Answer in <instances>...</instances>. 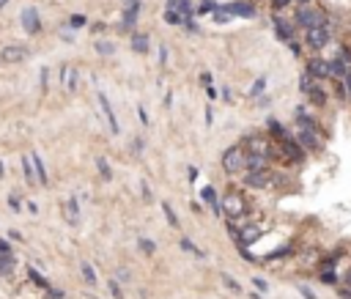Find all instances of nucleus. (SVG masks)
<instances>
[{
  "instance_id": "1",
  "label": "nucleus",
  "mask_w": 351,
  "mask_h": 299,
  "mask_svg": "<svg viewBox=\"0 0 351 299\" xmlns=\"http://www.w3.org/2000/svg\"><path fill=\"white\" fill-rule=\"evenodd\" d=\"M222 170H225L228 176H236V173L247 170V151H244V146L225 148V154H222Z\"/></svg>"
},
{
  "instance_id": "2",
  "label": "nucleus",
  "mask_w": 351,
  "mask_h": 299,
  "mask_svg": "<svg viewBox=\"0 0 351 299\" xmlns=\"http://www.w3.org/2000/svg\"><path fill=\"white\" fill-rule=\"evenodd\" d=\"M326 22V14L321 9H316V6H302V9H297V14H294V25L302 28V30H310V28H318Z\"/></svg>"
},
{
  "instance_id": "3",
  "label": "nucleus",
  "mask_w": 351,
  "mask_h": 299,
  "mask_svg": "<svg viewBox=\"0 0 351 299\" xmlns=\"http://www.w3.org/2000/svg\"><path fill=\"white\" fill-rule=\"evenodd\" d=\"M220 206H222V214H225L228 220H242L244 211H247V201H244L242 192L230 190V192H225V198H222Z\"/></svg>"
},
{
  "instance_id": "4",
  "label": "nucleus",
  "mask_w": 351,
  "mask_h": 299,
  "mask_svg": "<svg viewBox=\"0 0 351 299\" xmlns=\"http://www.w3.org/2000/svg\"><path fill=\"white\" fill-rule=\"evenodd\" d=\"M332 36H335L332 22H324V25H318V28L305 30V44H307V47H313V50H321L324 44H329V38H332Z\"/></svg>"
},
{
  "instance_id": "5",
  "label": "nucleus",
  "mask_w": 351,
  "mask_h": 299,
  "mask_svg": "<svg viewBox=\"0 0 351 299\" xmlns=\"http://www.w3.org/2000/svg\"><path fill=\"white\" fill-rule=\"evenodd\" d=\"M305 74L307 77H313V80H329V61H324V58H307V64H305Z\"/></svg>"
},
{
  "instance_id": "6",
  "label": "nucleus",
  "mask_w": 351,
  "mask_h": 299,
  "mask_svg": "<svg viewBox=\"0 0 351 299\" xmlns=\"http://www.w3.org/2000/svg\"><path fill=\"white\" fill-rule=\"evenodd\" d=\"M280 151H283L285 160L294 162V165H299L302 160H305V151H302V146H299L294 137H288V135H285V137L280 140Z\"/></svg>"
},
{
  "instance_id": "7",
  "label": "nucleus",
  "mask_w": 351,
  "mask_h": 299,
  "mask_svg": "<svg viewBox=\"0 0 351 299\" xmlns=\"http://www.w3.org/2000/svg\"><path fill=\"white\" fill-rule=\"evenodd\" d=\"M297 143L302 148H321V129H299L297 127Z\"/></svg>"
},
{
  "instance_id": "8",
  "label": "nucleus",
  "mask_w": 351,
  "mask_h": 299,
  "mask_svg": "<svg viewBox=\"0 0 351 299\" xmlns=\"http://www.w3.org/2000/svg\"><path fill=\"white\" fill-rule=\"evenodd\" d=\"M244 182L250 184V187H255V190H263V187H269V184L275 182V176H272V170H255V173L247 170Z\"/></svg>"
},
{
  "instance_id": "9",
  "label": "nucleus",
  "mask_w": 351,
  "mask_h": 299,
  "mask_svg": "<svg viewBox=\"0 0 351 299\" xmlns=\"http://www.w3.org/2000/svg\"><path fill=\"white\" fill-rule=\"evenodd\" d=\"M244 151L252 154V156H272V151H269V140H266V137H247Z\"/></svg>"
},
{
  "instance_id": "10",
  "label": "nucleus",
  "mask_w": 351,
  "mask_h": 299,
  "mask_svg": "<svg viewBox=\"0 0 351 299\" xmlns=\"http://www.w3.org/2000/svg\"><path fill=\"white\" fill-rule=\"evenodd\" d=\"M22 28H25L28 33H38V30H42V19H38V9H33V6H28V9H22Z\"/></svg>"
},
{
  "instance_id": "11",
  "label": "nucleus",
  "mask_w": 351,
  "mask_h": 299,
  "mask_svg": "<svg viewBox=\"0 0 351 299\" xmlns=\"http://www.w3.org/2000/svg\"><path fill=\"white\" fill-rule=\"evenodd\" d=\"M222 9H225L230 17H247V19H252L255 17V9L250 3H242V0H233V3H225L222 6Z\"/></svg>"
},
{
  "instance_id": "12",
  "label": "nucleus",
  "mask_w": 351,
  "mask_h": 299,
  "mask_svg": "<svg viewBox=\"0 0 351 299\" xmlns=\"http://www.w3.org/2000/svg\"><path fill=\"white\" fill-rule=\"evenodd\" d=\"M28 58V50L22 44H9L3 50V61L6 64H20V61H25Z\"/></svg>"
},
{
  "instance_id": "13",
  "label": "nucleus",
  "mask_w": 351,
  "mask_h": 299,
  "mask_svg": "<svg viewBox=\"0 0 351 299\" xmlns=\"http://www.w3.org/2000/svg\"><path fill=\"white\" fill-rule=\"evenodd\" d=\"M99 107L105 110V118H107V124H110V129H113V135H118L121 132V127H118V118H115V110L110 107V102L105 93H99Z\"/></svg>"
},
{
  "instance_id": "14",
  "label": "nucleus",
  "mask_w": 351,
  "mask_h": 299,
  "mask_svg": "<svg viewBox=\"0 0 351 299\" xmlns=\"http://www.w3.org/2000/svg\"><path fill=\"white\" fill-rule=\"evenodd\" d=\"M275 30H277V38L280 42H294V22H283L280 17H275Z\"/></svg>"
},
{
  "instance_id": "15",
  "label": "nucleus",
  "mask_w": 351,
  "mask_h": 299,
  "mask_svg": "<svg viewBox=\"0 0 351 299\" xmlns=\"http://www.w3.org/2000/svg\"><path fill=\"white\" fill-rule=\"evenodd\" d=\"M138 14H140V0H129V6H126V11H124V30H129L134 28V19H138Z\"/></svg>"
},
{
  "instance_id": "16",
  "label": "nucleus",
  "mask_w": 351,
  "mask_h": 299,
  "mask_svg": "<svg viewBox=\"0 0 351 299\" xmlns=\"http://www.w3.org/2000/svg\"><path fill=\"white\" fill-rule=\"evenodd\" d=\"M129 44H132V52H140V55H146L148 52V36L146 33H132V38H129Z\"/></svg>"
},
{
  "instance_id": "17",
  "label": "nucleus",
  "mask_w": 351,
  "mask_h": 299,
  "mask_svg": "<svg viewBox=\"0 0 351 299\" xmlns=\"http://www.w3.org/2000/svg\"><path fill=\"white\" fill-rule=\"evenodd\" d=\"M348 69H351V66L343 64L340 58H332V61H329V74L335 77V80H343V77L348 74Z\"/></svg>"
},
{
  "instance_id": "18",
  "label": "nucleus",
  "mask_w": 351,
  "mask_h": 299,
  "mask_svg": "<svg viewBox=\"0 0 351 299\" xmlns=\"http://www.w3.org/2000/svg\"><path fill=\"white\" fill-rule=\"evenodd\" d=\"M247 170H250V173L269 170V156H252V154H247Z\"/></svg>"
},
{
  "instance_id": "19",
  "label": "nucleus",
  "mask_w": 351,
  "mask_h": 299,
  "mask_svg": "<svg viewBox=\"0 0 351 299\" xmlns=\"http://www.w3.org/2000/svg\"><path fill=\"white\" fill-rule=\"evenodd\" d=\"M307 99L313 102V105L324 107V105H326V91H324V88H318V85H313V88H310V93H307Z\"/></svg>"
},
{
  "instance_id": "20",
  "label": "nucleus",
  "mask_w": 351,
  "mask_h": 299,
  "mask_svg": "<svg viewBox=\"0 0 351 299\" xmlns=\"http://www.w3.org/2000/svg\"><path fill=\"white\" fill-rule=\"evenodd\" d=\"M14 255H0V277H6V274L14 272Z\"/></svg>"
},
{
  "instance_id": "21",
  "label": "nucleus",
  "mask_w": 351,
  "mask_h": 299,
  "mask_svg": "<svg viewBox=\"0 0 351 299\" xmlns=\"http://www.w3.org/2000/svg\"><path fill=\"white\" fill-rule=\"evenodd\" d=\"M30 162H33V168H36V173H38V184H42V187H47V182H50V178H47V170H44V162L42 160H38V156L33 154V160H30Z\"/></svg>"
},
{
  "instance_id": "22",
  "label": "nucleus",
  "mask_w": 351,
  "mask_h": 299,
  "mask_svg": "<svg viewBox=\"0 0 351 299\" xmlns=\"http://www.w3.org/2000/svg\"><path fill=\"white\" fill-rule=\"evenodd\" d=\"M63 211H66V220L69 223H77V217H80V209H77V201L71 198V201H66V206H63Z\"/></svg>"
},
{
  "instance_id": "23",
  "label": "nucleus",
  "mask_w": 351,
  "mask_h": 299,
  "mask_svg": "<svg viewBox=\"0 0 351 299\" xmlns=\"http://www.w3.org/2000/svg\"><path fill=\"white\" fill-rule=\"evenodd\" d=\"M63 83H66L69 91L77 88V72H74V69H63Z\"/></svg>"
},
{
  "instance_id": "24",
  "label": "nucleus",
  "mask_w": 351,
  "mask_h": 299,
  "mask_svg": "<svg viewBox=\"0 0 351 299\" xmlns=\"http://www.w3.org/2000/svg\"><path fill=\"white\" fill-rule=\"evenodd\" d=\"M214 11H217L214 0H198V14H214Z\"/></svg>"
},
{
  "instance_id": "25",
  "label": "nucleus",
  "mask_w": 351,
  "mask_h": 299,
  "mask_svg": "<svg viewBox=\"0 0 351 299\" xmlns=\"http://www.w3.org/2000/svg\"><path fill=\"white\" fill-rule=\"evenodd\" d=\"M165 22H167V25H187L189 19H184L181 14H176V11H165Z\"/></svg>"
},
{
  "instance_id": "26",
  "label": "nucleus",
  "mask_w": 351,
  "mask_h": 299,
  "mask_svg": "<svg viewBox=\"0 0 351 299\" xmlns=\"http://www.w3.org/2000/svg\"><path fill=\"white\" fill-rule=\"evenodd\" d=\"M211 19L217 22V25H222V22H230V19H233V17H230V14H228L225 9H222V6H217V11L211 14Z\"/></svg>"
},
{
  "instance_id": "27",
  "label": "nucleus",
  "mask_w": 351,
  "mask_h": 299,
  "mask_svg": "<svg viewBox=\"0 0 351 299\" xmlns=\"http://www.w3.org/2000/svg\"><path fill=\"white\" fill-rule=\"evenodd\" d=\"M261 91H266V77H258V80L252 83V88H250V96L258 99L261 96Z\"/></svg>"
},
{
  "instance_id": "28",
  "label": "nucleus",
  "mask_w": 351,
  "mask_h": 299,
  "mask_svg": "<svg viewBox=\"0 0 351 299\" xmlns=\"http://www.w3.org/2000/svg\"><path fill=\"white\" fill-rule=\"evenodd\" d=\"M220 277H222V283H225V286H228L230 291H236V294H242V286H239V283H236L233 277H230L228 272H220Z\"/></svg>"
},
{
  "instance_id": "29",
  "label": "nucleus",
  "mask_w": 351,
  "mask_h": 299,
  "mask_svg": "<svg viewBox=\"0 0 351 299\" xmlns=\"http://www.w3.org/2000/svg\"><path fill=\"white\" fill-rule=\"evenodd\" d=\"M162 211L167 217V223H170V228H179V217H176V211L170 209V203H162Z\"/></svg>"
},
{
  "instance_id": "30",
  "label": "nucleus",
  "mask_w": 351,
  "mask_h": 299,
  "mask_svg": "<svg viewBox=\"0 0 351 299\" xmlns=\"http://www.w3.org/2000/svg\"><path fill=\"white\" fill-rule=\"evenodd\" d=\"M181 247H184L187 250V253L189 255H198V258H206V253H203V250H198L195 245H192V242H189V239H181Z\"/></svg>"
},
{
  "instance_id": "31",
  "label": "nucleus",
  "mask_w": 351,
  "mask_h": 299,
  "mask_svg": "<svg viewBox=\"0 0 351 299\" xmlns=\"http://www.w3.org/2000/svg\"><path fill=\"white\" fill-rule=\"evenodd\" d=\"M138 245H140V250H143L146 255H154V253H157V245H154L151 239H146V236H143V239L138 242Z\"/></svg>"
},
{
  "instance_id": "32",
  "label": "nucleus",
  "mask_w": 351,
  "mask_h": 299,
  "mask_svg": "<svg viewBox=\"0 0 351 299\" xmlns=\"http://www.w3.org/2000/svg\"><path fill=\"white\" fill-rule=\"evenodd\" d=\"M22 170H25L28 184H36V178H33V165H30V156H25V160H22Z\"/></svg>"
},
{
  "instance_id": "33",
  "label": "nucleus",
  "mask_w": 351,
  "mask_h": 299,
  "mask_svg": "<svg viewBox=\"0 0 351 299\" xmlns=\"http://www.w3.org/2000/svg\"><path fill=\"white\" fill-rule=\"evenodd\" d=\"M83 277H85L88 286H93V283H96V272H93L91 264H83Z\"/></svg>"
},
{
  "instance_id": "34",
  "label": "nucleus",
  "mask_w": 351,
  "mask_h": 299,
  "mask_svg": "<svg viewBox=\"0 0 351 299\" xmlns=\"http://www.w3.org/2000/svg\"><path fill=\"white\" fill-rule=\"evenodd\" d=\"M313 85H316L313 77H307V74H302V77H299V88H302V93H305V96L310 93V88H313Z\"/></svg>"
},
{
  "instance_id": "35",
  "label": "nucleus",
  "mask_w": 351,
  "mask_h": 299,
  "mask_svg": "<svg viewBox=\"0 0 351 299\" xmlns=\"http://www.w3.org/2000/svg\"><path fill=\"white\" fill-rule=\"evenodd\" d=\"M96 52L99 55H113L115 52V44L113 42H96Z\"/></svg>"
},
{
  "instance_id": "36",
  "label": "nucleus",
  "mask_w": 351,
  "mask_h": 299,
  "mask_svg": "<svg viewBox=\"0 0 351 299\" xmlns=\"http://www.w3.org/2000/svg\"><path fill=\"white\" fill-rule=\"evenodd\" d=\"M96 168H99V173H102V178H105V182H110V176H113V173H110V168H107V160H96Z\"/></svg>"
},
{
  "instance_id": "37",
  "label": "nucleus",
  "mask_w": 351,
  "mask_h": 299,
  "mask_svg": "<svg viewBox=\"0 0 351 299\" xmlns=\"http://www.w3.org/2000/svg\"><path fill=\"white\" fill-rule=\"evenodd\" d=\"M30 280H33L36 286H42V288H50V283H47V280L42 277V274H38V272L33 269V266H30Z\"/></svg>"
},
{
  "instance_id": "38",
  "label": "nucleus",
  "mask_w": 351,
  "mask_h": 299,
  "mask_svg": "<svg viewBox=\"0 0 351 299\" xmlns=\"http://www.w3.org/2000/svg\"><path fill=\"white\" fill-rule=\"evenodd\" d=\"M107 288H110V294H113L115 299H124V294H121V288H118V283H115V280H110V283H107Z\"/></svg>"
},
{
  "instance_id": "39",
  "label": "nucleus",
  "mask_w": 351,
  "mask_h": 299,
  "mask_svg": "<svg viewBox=\"0 0 351 299\" xmlns=\"http://www.w3.org/2000/svg\"><path fill=\"white\" fill-rule=\"evenodd\" d=\"M285 6H291V0H272V9H275L277 14H280V11L285 9Z\"/></svg>"
},
{
  "instance_id": "40",
  "label": "nucleus",
  "mask_w": 351,
  "mask_h": 299,
  "mask_svg": "<svg viewBox=\"0 0 351 299\" xmlns=\"http://www.w3.org/2000/svg\"><path fill=\"white\" fill-rule=\"evenodd\" d=\"M288 253H291V247H280V250H277V253L266 255V258H269V261H275V258H283V255H288Z\"/></svg>"
},
{
  "instance_id": "41",
  "label": "nucleus",
  "mask_w": 351,
  "mask_h": 299,
  "mask_svg": "<svg viewBox=\"0 0 351 299\" xmlns=\"http://www.w3.org/2000/svg\"><path fill=\"white\" fill-rule=\"evenodd\" d=\"M338 58L343 61V64H348V61H351V52H348V47H340V52H338Z\"/></svg>"
},
{
  "instance_id": "42",
  "label": "nucleus",
  "mask_w": 351,
  "mask_h": 299,
  "mask_svg": "<svg viewBox=\"0 0 351 299\" xmlns=\"http://www.w3.org/2000/svg\"><path fill=\"white\" fill-rule=\"evenodd\" d=\"M252 283H255V288H258V291H263V294H266V291H269V283H266V280H261V277H255Z\"/></svg>"
},
{
  "instance_id": "43",
  "label": "nucleus",
  "mask_w": 351,
  "mask_h": 299,
  "mask_svg": "<svg viewBox=\"0 0 351 299\" xmlns=\"http://www.w3.org/2000/svg\"><path fill=\"white\" fill-rule=\"evenodd\" d=\"M85 25V17H80V14H74L71 17V28H83Z\"/></svg>"
},
{
  "instance_id": "44",
  "label": "nucleus",
  "mask_w": 351,
  "mask_h": 299,
  "mask_svg": "<svg viewBox=\"0 0 351 299\" xmlns=\"http://www.w3.org/2000/svg\"><path fill=\"white\" fill-rule=\"evenodd\" d=\"M138 115H140V121H143V124H151V118H148V113H146V107H143V105L138 107Z\"/></svg>"
},
{
  "instance_id": "45",
  "label": "nucleus",
  "mask_w": 351,
  "mask_h": 299,
  "mask_svg": "<svg viewBox=\"0 0 351 299\" xmlns=\"http://www.w3.org/2000/svg\"><path fill=\"white\" fill-rule=\"evenodd\" d=\"M335 93H338L340 99H348V93H346V85H340V83L335 85Z\"/></svg>"
},
{
  "instance_id": "46",
  "label": "nucleus",
  "mask_w": 351,
  "mask_h": 299,
  "mask_svg": "<svg viewBox=\"0 0 351 299\" xmlns=\"http://www.w3.org/2000/svg\"><path fill=\"white\" fill-rule=\"evenodd\" d=\"M9 206H11V211H20V198H17V195H11V198H9Z\"/></svg>"
},
{
  "instance_id": "47",
  "label": "nucleus",
  "mask_w": 351,
  "mask_h": 299,
  "mask_svg": "<svg viewBox=\"0 0 351 299\" xmlns=\"http://www.w3.org/2000/svg\"><path fill=\"white\" fill-rule=\"evenodd\" d=\"M0 255H14V253H11V247H9V245H6V242H3V239H0Z\"/></svg>"
},
{
  "instance_id": "48",
  "label": "nucleus",
  "mask_w": 351,
  "mask_h": 299,
  "mask_svg": "<svg viewBox=\"0 0 351 299\" xmlns=\"http://www.w3.org/2000/svg\"><path fill=\"white\" fill-rule=\"evenodd\" d=\"M159 64H167V47H159Z\"/></svg>"
},
{
  "instance_id": "49",
  "label": "nucleus",
  "mask_w": 351,
  "mask_h": 299,
  "mask_svg": "<svg viewBox=\"0 0 351 299\" xmlns=\"http://www.w3.org/2000/svg\"><path fill=\"white\" fill-rule=\"evenodd\" d=\"M299 291H302V296H305V299H316V294H313V291H310V288H305V286H302Z\"/></svg>"
},
{
  "instance_id": "50",
  "label": "nucleus",
  "mask_w": 351,
  "mask_h": 299,
  "mask_svg": "<svg viewBox=\"0 0 351 299\" xmlns=\"http://www.w3.org/2000/svg\"><path fill=\"white\" fill-rule=\"evenodd\" d=\"M343 80H346V93H348V96H351V69H348V74L343 77Z\"/></svg>"
},
{
  "instance_id": "51",
  "label": "nucleus",
  "mask_w": 351,
  "mask_h": 299,
  "mask_svg": "<svg viewBox=\"0 0 351 299\" xmlns=\"http://www.w3.org/2000/svg\"><path fill=\"white\" fill-rule=\"evenodd\" d=\"M211 121H214V110L206 107V124H211Z\"/></svg>"
},
{
  "instance_id": "52",
  "label": "nucleus",
  "mask_w": 351,
  "mask_h": 299,
  "mask_svg": "<svg viewBox=\"0 0 351 299\" xmlns=\"http://www.w3.org/2000/svg\"><path fill=\"white\" fill-rule=\"evenodd\" d=\"M206 96H209V99L214 102V99H217V91H214V88H211V85H209V88H206Z\"/></svg>"
},
{
  "instance_id": "53",
  "label": "nucleus",
  "mask_w": 351,
  "mask_h": 299,
  "mask_svg": "<svg viewBox=\"0 0 351 299\" xmlns=\"http://www.w3.org/2000/svg\"><path fill=\"white\" fill-rule=\"evenodd\" d=\"M340 296H343V299H351V288H343V291H340Z\"/></svg>"
},
{
  "instance_id": "54",
  "label": "nucleus",
  "mask_w": 351,
  "mask_h": 299,
  "mask_svg": "<svg viewBox=\"0 0 351 299\" xmlns=\"http://www.w3.org/2000/svg\"><path fill=\"white\" fill-rule=\"evenodd\" d=\"M346 286L351 288V272H346Z\"/></svg>"
},
{
  "instance_id": "55",
  "label": "nucleus",
  "mask_w": 351,
  "mask_h": 299,
  "mask_svg": "<svg viewBox=\"0 0 351 299\" xmlns=\"http://www.w3.org/2000/svg\"><path fill=\"white\" fill-rule=\"evenodd\" d=\"M6 3H9V0H0V9H3V6H6Z\"/></svg>"
},
{
  "instance_id": "56",
  "label": "nucleus",
  "mask_w": 351,
  "mask_h": 299,
  "mask_svg": "<svg viewBox=\"0 0 351 299\" xmlns=\"http://www.w3.org/2000/svg\"><path fill=\"white\" fill-rule=\"evenodd\" d=\"M299 3H302V6H307V3H310V0H299Z\"/></svg>"
},
{
  "instance_id": "57",
  "label": "nucleus",
  "mask_w": 351,
  "mask_h": 299,
  "mask_svg": "<svg viewBox=\"0 0 351 299\" xmlns=\"http://www.w3.org/2000/svg\"><path fill=\"white\" fill-rule=\"evenodd\" d=\"M0 176H3V165H0Z\"/></svg>"
}]
</instances>
